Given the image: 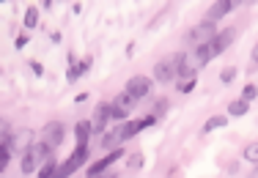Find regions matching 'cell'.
Instances as JSON below:
<instances>
[{"label": "cell", "instance_id": "cell-21", "mask_svg": "<svg viewBox=\"0 0 258 178\" xmlns=\"http://www.w3.org/2000/svg\"><path fill=\"white\" fill-rule=\"evenodd\" d=\"M255 96H258V88H255V85H253V82H247V85H244V88H242V99H247V102H253V99H255Z\"/></svg>", "mask_w": 258, "mask_h": 178}, {"label": "cell", "instance_id": "cell-5", "mask_svg": "<svg viewBox=\"0 0 258 178\" xmlns=\"http://www.w3.org/2000/svg\"><path fill=\"white\" fill-rule=\"evenodd\" d=\"M236 41V30L233 28H225V30H220V33H214V39L209 41V47H212V55L217 58V55H223L228 47Z\"/></svg>", "mask_w": 258, "mask_h": 178}, {"label": "cell", "instance_id": "cell-3", "mask_svg": "<svg viewBox=\"0 0 258 178\" xmlns=\"http://www.w3.org/2000/svg\"><path fill=\"white\" fill-rule=\"evenodd\" d=\"M63 132H66V129H63L60 121H50V124H44V129L39 132V140H41V143H47L55 151L60 143H63Z\"/></svg>", "mask_w": 258, "mask_h": 178}, {"label": "cell", "instance_id": "cell-2", "mask_svg": "<svg viewBox=\"0 0 258 178\" xmlns=\"http://www.w3.org/2000/svg\"><path fill=\"white\" fill-rule=\"evenodd\" d=\"M85 159H88V145H80L77 143V148L72 151V156L66 159L63 164H60L58 170H55V175H72L75 170H80L85 164Z\"/></svg>", "mask_w": 258, "mask_h": 178}, {"label": "cell", "instance_id": "cell-23", "mask_svg": "<svg viewBox=\"0 0 258 178\" xmlns=\"http://www.w3.org/2000/svg\"><path fill=\"white\" fill-rule=\"evenodd\" d=\"M140 164H143V153H135L132 159H129V164H126V170H140Z\"/></svg>", "mask_w": 258, "mask_h": 178}, {"label": "cell", "instance_id": "cell-9", "mask_svg": "<svg viewBox=\"0 0 258 178\" xmlns=\"http://www.w3.org/2000/svg\"><path fill=\"white\" fill-rule=\"evenodd\" d=\"M121 143H126L124 129H121V126H115V129H104V134H102V148L113 151V148H121Z\"/></svg>", "mask_w": 258, "mask_h": 178}, {"label": "cell", "instance_id": "cell-8", "mask_svg": "<svg viewBox=\"0 0 258 178\" xmlns=\"http://www.w3.org/2000/svg\"><path fill=\"white\" fill-rule=\"evenodd\" d=\"M212 58H214V55H212V47H209V41H206V44H195V50H192V55L187 58V63L192 66V69H201V66H206Z\"/></svg>", "mask_w": 258, "mask_h": 178}, {"label": "cell", "instance_id": "cell-24", "mask_svg": "<svg viewBox=\"0 0 258 178\" xmlns=\"http://www.w3.org/2000/svg\"><path fill=\"white\" fill-rule=\"evenodd\" d=\"M233 77H236V66H228V69H223V74H220L223 82H231Z\"/></svg>", "mask_w": 258, "mask_h": 178}, {"label": "cell", "instance_id": "cell-33", "mask_svg": "<svg viewBox=\"0 0 258 178\" xmlns=\"http://www.w3.org/2000/svg\"><path fill=\"white\" fill-rule=\"evenodd\" d=\"M0 3H6V0H0Z\"/></svg>", "mask_w": 258, "mask_h": 178}, {"label": "cell", "instance_id": "cell-16", "mask_svg": "<svg viewBox=\"0 0 258 178\" xmlns=\"http://www.w3.org/2000/svg\"><path fill=\"white\" fill-rule=\"evenodd\" d=\"M228 124V115H212V118L204 124V132H214V129H223Z\"/></svg>", "mask_w": 258, "mask_h": 178}, {"label": "cell", "instance_id": "cell-19", "mask_svg": "<svg viewBox=\"0 0 258 178\" xmlns=\"http://www.w3.org/2000/svg\"><path fill=\"white\" fill-rule=\"evenodd\" d=\"M55 170H58V167H55V162H52V156H50V159H47V162L39 167V175H41V178H52Z\"/></svg>", "mask_w": 258, "mask_h": 178}, {"label": "cell", "instance_id": "cell-26", "mask_svg": "<svg viewBox=\"0 0 258 178\" xmlns=\"http://www.w3.org/2000/svg\"><path fill=\"white\" fill-rule=\"evenodd\" d=\"M165 110H168V99H157V104H154V115H162Z\"/></svg>", "mask_w": 258, "mask_h": 178}, {"label": "cell", "instance_id": "cell-25", "mask_svg": "<svg viewBox=\"0 0 258 178\" xmlns=\"http://www.w3.org/2000/svg\"><path fill=\"white\" fill-rule=\"evenodd\" d=\"M9 134H11V129H9V121H6V118H0V143H3V140L9 137Z\"/></svg>", "mask_w": 258, "mask_h": 178}, {"label": "cell", "instance_id": "cell-20", "mask_svg": "<svg viewBox=\"0 0 258 178\" xmlns=\"http://www.w3.org/2000/svg\"><path fill=\"white\" fill-rule=\"evenodd\" d=\"M39 25V9H28V14H25V28H36Z\"/></svg>", "mask_w": 258, "mask_h": 178}, {"label": "cell", "instance_id": "cell-31", "mask_svg": "<svg viewBox=\"0 0 258 178\" xmlns=\"http://www.w3.org/2000/svg\"><path fill=\"white\" fill-rule=\"evenodd\" d=\"M55 3V0H44V6H52Z\"/></svg>", "mask_w": 258, "mask_h": 178}, {"label": "cell", "instance_id": "cell-10", "mask_svg": "<svg viewBox=\"0 0 258 178\" xmlns=\"http://www.w3.org/2000/svg\"><path fill=\"white\" fill-rule=\"evenodd\" d=\"M110 118H113V104H99L96 107V115H94V121H91V126H94V132H104L110 124Z\"/></svg>", "mask_w": 258, "mask_h": 178}, {"label": "cell", "instance_id": "cell-7", "mask_svg": "<svg viewBox=\"0 0 258 178\" xmlns=\"http://www.w3.org/2000/svg\"><path fill=\"white\" fill-rule=\"evenodd\" d=\"M135 102H138V99H135L132 94H126V91H124V94H118V96H115V102H113V118H126V115L132 113Z\"/></svg>", "mask_w": 258, "mask_h": 178}, {"label": "cell", "instance_id": "cell-27", "mask_svg": "<svg viewBox=\"0 0 258 178\" xmlns=\"http://www.w3.org/2000/svg\"><path fill=\"white\" fill-rule=\"evenodd\" d=\"M250 63H253V66H250V71L258 69V44L253 47V52H250Z\"/></svg>", "mask_w": 258, "mask_h": 178}, {"label": "cell", "instance_id": "cell-15", "mask_svg": "<svg viewBox=\"0 0 258 178\" xmlns=\"http://www.w3.org/2000/svg\"><path fill=\"white\" fill-rule=\"evenodd\" d=\"M250 110V102L247 99H233L228 104V115H233V118H242V115H247Z\"/></svg>", "mask_w": 258, "mask_h": 178}, {"label": "cell", "instance_id": "cell-29", "mask_svg": "<svg viewBox=\"0 0 258 178\" xmlns=\"http://www.w3.org/2000/svg\"><path fill=\"white\" fill-rule=\"evenodd\" d=\"M30 69H33V74H44V69H41V63H36V60H33V63H30Z\"/></svg>", "mask_w": 258, "mask_h": 178}, {"label": "cell", "instance_id": "cell-18", "mask_svg": "<svg viewBox=\"0 0 258 178\" xmlns=\"http://www.w3.org/2000/svg\"><path fill=\"white\" fill-rule=\"evenodd\" d=\"M9 159H11V148H9V143H0V173H3L6 167H9Z\"/></svg>", "mask_w": 258, "mask_h": 178}, {"label": "cell", "instance_id": "cell-17", "mask_svg": "<svg viewBox=\"0 0 258 178\" xmlns=\"http://www.w3.org/2000/svg\"><path fill=\"white\" fill-rule=\"evenodd\" d=\"M195 85H198V79H195V71H192V74L181 77L176 88H179V94H189V91H195Z\"/></svg>", "mask_w": 258, "mask_h": 178}, {"label": "cell", "instance_id": "cell-12", "mask_svg": "<svg viewBox=\"0 0 258 178\" xmlns=\"http://www.w3.org/2000/svg\"><path fill=\"white\" fill-rule=\"evenodd\" d=\"M121 153H124L121 148H113V151H110V153H107V156H104V159H99V162H96V164H91V167H88V175H99L102 170H107V167H110V164H113V162H118V159H121Z\"/></svg>", "mask_w": 258, "mask_h": 178}, {"label": "cell", "instance_id": "cell-22", "mask_svg": "<svg viewBox=\"0 0 258 178\" xmlns=\"http://www.w3.org/2000/svg\"><path fill=\"white\" fill-rule=\"evenodd\" d=\"M244 159H247V162H258V143H250L247 148H244Z\"/></svg>", "mask_w": 258, "mask_h": 178}, {"label": "cell", "instance_id": "cell-1", "mask_svg": "<svg viewBox=\"0 0 258 178\" xmlns=\"http://www.w3.org/2000/svg\"><path fill=\"white\" fill-rule=\"evenodd\" d=\"M52 156V148L47 143H30L25 148V156H22V173H39V167L47 162V159Z\"/></svg>", "mask_w": 258, "mask_h": 178}, {"label": "cell", "instance_id": "cell-28", "mask_svg": "<svg viewBox=\"0 0 258 178\" xmlns=\"http://www.w3.org/2000/svg\"><path fill=\"white\" fill-rule=\"evenodd\" d=\"M25 44H28V36H25V33H22V36H17V50H22Z\"/></svg>", "mask_w": 258, "mask_h": 178}, {"label": "cell", "instance_id": "cell-14", "mask_svg": "<svg viewBox=\"0 0 258 178\" xmlns=\"http://www.w3.org/2000/svg\"><path fill=\"white\" fill-rule=\"evenodd\" d=\"M94 134V126H91V121H80V124L75 126V137L80 145H88V137Z\"/></svg>", "mask_w": 258, "mask_h": 178}, {"label": "cell", "instance_id": "cell-30", "mask_svg": "<svg viewBox=\"0 0 258 178\" xmlns=\"http://www.w3.org/2000/svg\"><path fill=\"white\" fill-rule=\"evenodd\" d=\"M244 3V0H231V6H242Z\"/></svg>", "mask_w": 258, "mask_h": 178}, {"label": "cell", "instance_id": "cell-6", "mask_svg": "<svg viewBox=\"0 0 258 178\" xmlns=\"http://www.w3.org/2000/svg\"><path fill=\"white\" fill-rule=\"evenodd\" d=\"M214 33H217L214 22H212V20H204V22H198V25L189 30V41H192V47H195V44H206V41L214 39Z\"/></svg>", "mask_w": 258, "mask_h": 178}, {"label": "cell", "instance_id": "cell-4", "mask_svg": "<svg viewBox=\"0 0 258 178\" xmlns=\"http://www.w3.org/2000/svg\"><path fill=\"white\" fill-rule=\"evenodd\" d=\"M151 88H154V79H149L143 74H135L126 79V94H132L135 99H146L151 94Z\"/></svg>", "mask_w": 258, "mask_h": 178}, {"label": "cell", "instance_id": "cell-13", "mask_svg": "<svg viewBox=\"0 0 258 178\" xmlns=\"http://www.w3.org/2000/svg\"><path fill=\"white\" fill-rule=\"evenodd\" d=\"M30 137H33V134H30L28 129H22L20 134H9V137H6V143H9L11 153H14V151H22V148H28V145H30ZM22 153H25V151H22Z\"/></svg>", "mask_w": 258, "mask_h": 178}, {"label": "cell", "instance_id": "cell-11", "mask_svg": "<svg viewBox=\"0 0 258 178\" xmlns=\"http://www.w3.org/2000/svg\"><path fill=\"white\" fill-rule=\"evenodd\" d=\"M231 0H214L212 6H209V11H206V20H212V22H220L223 17H228L231 14Z\"/></svg>", "mask_w": 258, "mask_h": 178}, {"label": "cell", "instance_id": "cell-32", "mask_svg": "<svg viewBox=\"0 0 258 178\" xmlns=\"http://www.w3.org/2000/svg\"><path fill=\"white\" fill-rule=\"evenodd\" d=\"M255 175H258V162H255Z\"/></svg>", "mask_w": 258, "mask_h": 178}]
</instances>
